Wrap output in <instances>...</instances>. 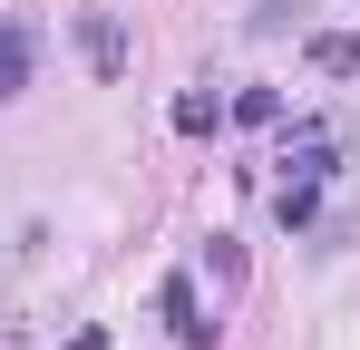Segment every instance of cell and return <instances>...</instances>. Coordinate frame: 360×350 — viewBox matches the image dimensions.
<instances>
[{
  "instance_id": "cell-6",
  "label": "cell",
  "mask_w": 360,
  "mask_h": 350,
  "mask_svg": "<svg viewBox=\"0 0 360 350\" xmlns=\"http://www.w3.org/2000/svg\"><path fill=\"white\" fill-rule=\"evenodd\" d=\"M214 127H224V98L214 88H185L176 98V136H214Z\"/></svg>"
},
{
  "instance_id": "cell-1",
  "label": "cell",
  "mask_w": 360,
  "mask_h": 350,
  "mask_svg": "<svg viewBox=\"0 0 360 350\" xmlns=\"http://www.w3.org/2000/svg\"><path fill=\"white\" fill-rule=\"evenodd\" d=\"M78 49H88L98 78H127V30H117V10H78Z\"/></svg>"
},
{
  "instance_id": "cell-8",
  "label": "cell",
  "mask_w": 360,
  "mask_h": 350,
  "mask_svg": "<svg viewBox=\"0 0 360 350\" xmlns=\"http://www.w3.org/2000/svg\"><path fill=\"white\" fill-rule=\"evenodd\" d=\"M234 117H243V127H273V117H283V98H273V88H243Z\"/></svg>"
},
{
  "instance_id": "cell-3",
  "label": "cell",
  "mask_w": 360,
  "mask_h": 350,
  "mask_svg": "<svg viewBox=\"0 0 360 350\" xmlns=\"http://www.w3.org/2000/svg\"><path fill=\"white\" fill-rule=\"evenodd\" d=\"M30 68H39L30 20H0V98H20V88H30Z\"/></svg>"
},
{
  "instance_id": "cell-7",
  "label": "cell",
  "mask_w": 360,
  "mask_h": 350,
  "mask_svg": "<svg viewBox=\"0 0 360 350\" xmlns=\"http://www.w3.org/2000/svg\"><path fill=\"white\" fill-rule=\"evenodd\" d=\"M243 30H253V39H283V30H302V0H253Z\"/></svg>"
},
{
  "instance_id": "cell-4",
  "label": "cell",
  "mask_w": 360,
  "mask_h": 350,
  "mask_svg": "<svg viewBox=\"0 0 360 350\" xmlns=\"http://www.w3.org/2000/svg\"><path fill=\"white\" fill-rule=\"evenodd\" d=\"M273 224H283V233L321 224V185H311V175H283V185H273Z\"/></svg>"
},
{
  "instance_id": "cell-5",
  "label": "cell",
  "mask_w": 360,
  "mask_h": 350,
  "mask_svg": "<svg viewBox=\"0 0 360 350\" xmlns=\"http://www.w3.org/2000/svg\"><path fill=\"white\" fill-rule=\"evenodd\" d=\"M311 68L321 78H360V39L351 30H311Z\"/></svg>"
},
{
  "instance_id": "cell-2",
  "label": "cell",
  "mask_w": 360,
  "mask_h": 350,
  "mask_svg": "<svg viewBox=\"0 0 360 350\" xmlns=\"http://www.w3.org/2000/svg\"><path fill=\"white\" fill-rule=\"evenodd\" d=\"M166 321H176L185 350H214V321H205V302H195V273H166Z\"/></svg>"
}]
</instances>
